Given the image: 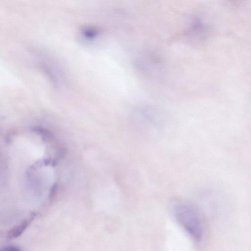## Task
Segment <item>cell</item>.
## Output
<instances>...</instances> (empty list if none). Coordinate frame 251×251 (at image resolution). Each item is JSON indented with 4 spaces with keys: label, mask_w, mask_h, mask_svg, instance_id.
I'll return each instance as SVG.
<instances>
[{
    "label": "cell",
    "mask_w": 251,
    "mask_h": 251,
    "mask_svg": "<svg viewBox=\"0 0 251 251\" xmlns=\"http://www.w3.org/2000/svg\"><path fill=\"white\" fill-rule=\"evenodd\" d=\"M171 211L175 219L196 243H200L203 235V224L198 210L192 204L182 200L175 201Z\"/></svg>",
    "instance_id": "cell-1"
},
{
    "label": "cell",
    "mask_w": 251,
    "mask_h": 251,
    "mask_svg": "<svg viewBox=\"0 0 251 251\" xmlns=\"http://www.w3.org/2000/svg\"><path fill=\"white\" fill-rule=\"evenodd\" d=\"M57 184H54L51 187L50 194V199H52L54 197L55 193L57 190Z\"/></svg>",
    "instance_id": "cell-5"
},
{
    "label": "cell",
    "mask_w": 251,
    "mask_h": 251,
    "mask_svg": "<svg viewBox=\"0 0 251 251\" xmlns=\"http://www.w3.org/2000/svg\"><path fill=\"white\" fill-rule=\"evenodd\" d=\"M33 219V217L32 216L29 219H25L20 224L11 229L7 233V238L9 239H14L20 236L28 227Z\"/></svg>",
    "instance_id": "cell-2"
},
{
    "label": "cell",
    "mask_w": 251,
    "mask_h": 251,
    "mask_svg": "<svg viewBox=\"0 0 251 251\" xmlns=\"http://www.w3.org/2000/svg\"><path fill=\"white\" fill-rule=\"evenodd\" d=\"M1 251H19L21 249L18 246L14 245H8L3 247L0 249Z\"/></svg>",
    "instance_id": "cell-4"
},
{
    "label": "cell",
    "mask_w": 251,
    "mask_h": 251,
    "mask_svg": "<svg viewBox=\"0 0 251 251\" xmlns=\"http://www.w3.org/2000/svg\"><path fill=\"white\" fill-rule=\"evenodd\" d=\"M230 0L231 2H233V3H237V2H239L240 1H242V0Z\"/></svg>",
    "instance_id": "cell-6"
},
{
    "label": "cell",
    "mask_w": 251,
    "mask_h": 251,
    "mask_svg": "<svg viewBox=\"0 0 251 251\" xmlns=\"http://www.w3.org/2000/svg\"><path fill=\"white\" fill-rule=\"evenodd\" d=\"M80 33L85 39L90 40L95 39L99 34V32L96 28L88 26L83 28Z\"/></svg>",
    "instance_id": "cell-3"
}]
</instances>
